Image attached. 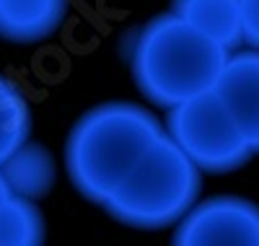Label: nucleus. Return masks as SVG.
<instances>
[{
	"instance_id": "f257e3e1",
	"label": "nucleus",
	"mask_w": 259,
	"mask_h": 246,
	"mask_svg": "<svg viewBox=\"0 0 259 246\" xmlns=\"http://www.w3.org/2000/svg\"><path fill=\"white\" fill-rule=\"evenodd\" d=\"M163 132V122L140 104H96L70 130L65 143V171L85 199L101 205Z\"/></svg>"
},
{
	"instance_id": "f03ea898",
	"label": "nucleus",
	"mask_w": 259,
	"mask_h": 246,
	"mask_svg": "<svg viewBox=\"0 0 259 246\" xmlns=\"http://www.w3.org/2000/svg\"><path fill=\"white\" fill-rule=\"evenodd\" d=\"M228 55L226 47L171 11L140 26L130 65L138 91L168 111L215 88Z\"/></svg>"
},
{
	"instance_id": "7ed1b4c3",
	"label": "nucleus",
	"mask_w": 259,
	"mask_h": 246,
	"mask_svg": "<svg viewBox=\"0 0 259 246\" xmlns=\"http://www.w3.org/2000/svg\"><path fill=\"white\" fill-rule=\"evenodd\" d=\"M200 189L202 171L163 132L101 208L130 228L163 231L194 208Z\"/></svg>"
},
{
	"instance_id": "20e7f679",
	"label": "nucleus",
	"mask_w": 259,
	"mask_h": 246,
	"mask_svg": "<svg viewBox=\"0 0 259 246\" xmlns=\"http://www.w3.org/2000/svg\"><path fill=\"white\" fill-rule=\"evenodd\" d=\"M163 127L202 174L239 171L254 155L215 88L171 106Z\"/></svg>"
},
{
	"instance_id": "39448f33",
	"label": "nucleus",
	"mask_w": 259,
	"mask_h": 246,
	"mask_svg": "<svg viewBox=\"0 0 259 246\" xmlns=\"http://www.w3.org/2000/svg\"><path fill=\"white\" fill-rule=\"evenodd\" d=\"M177 246H259V205L244 197L221 194L194 208L174 226Z\"/></svg>"
},
{
	"instance_id": "423d86ee",
	"label": "nucleus",
	"mask_w": 259,
	"mask_h": 246,
	"mask_svg": "<svg viewBox=\"0 0 259 246\" xmlns=\"http://www.w3.org/2000/svg\"><path fill=\"white\" fill-rule=\"evenodd\" d=\"M231 119L241 130L249 148L259 153V50H236L228 55L215 83Z\"/></svg>"
},
{
	"instance_id": "0eeeda50",
	"label": "nucleus",
	"mask_w": 259,
	"mask_h": 246,
	"mask_svg": "<svg viewBox=\"0 0 259 246\" xmlns=\"http://www.w3.org/2000/svg\"><path fill=\"white\" fill-rule=\"evenodd\" d=\"M70 0H0V39L39 44L60 31Z\"/></svg>"
},
{
	"instance_id": "6e6552de",
	"label": "nucleus",
	"mask_w": 259,
	"mask_h": 246,
	"mask_svg": "<svg viewBox=\"0 0 259 246\" xmlns=\"http://www.w3.org/2000/svg\"><path fill=\"white\" fill-rule=\"evenodd\" d=\"M0 174H3L11 194L39 202V199H45L55 187L57 163H55V155L50 153L47 145L26 140L18 150H13L8 158L0 163Z\"/></svg>"
},
{
	"instance_id": "1a4fd4ad",
	"label": "nucleus",
	"mask_w": 259,
	"mask_h": 246,
	"mask_svg": "<svg viewBox=\"0 0 259 246\" xmlns=\"http://www.w3.org/2000/svg\"><path fill=\"white\" fill-rule=\"evenodd\" d=\"M174 13L187 18L228 52L244 47L241 0H174Z\"/></svg>"
},
{
	"instance_id": "9d476101",
	"label": "nucleus",
	"mask_w": 259,
	"mask_h": 246,
	"mask_svg": "<svg viewBox=\"0 0 259 246\" xmlns=\"http://www.w3.org/2000/svg\"><path fill=\"white\" fill-rule=\"evenodd\" d=\"M31 109L21 86L0 75V163L29 140Z\"/></svg>"
},
{
	"instance_id": "9b49d317",
	"label": "nucleus",
	"mask_w": 259,
	"mask_h": 246,
	"mask_svg": "<svg viewBox=\"0 0 259 246\" xmlns=\"http://www.w3.org/2000/svg\"><path fill=\"white\" fill-rule=\"evenodd\" d=\"M45 231V218L34 199L11 194L0 205V246H39Z\"/></svg>"
},
{
	"instance_id": "f8f14e48",
	"label": "nucleus",
	"mask_w": 259,
	"mask_h": 246,
	"mask_svg": "<svg viewBox=\"0 0 259 246\" xmlns=\"http://www.w3.org/2000/svg\"><path fill=\"white\" fill-rule=\"evenodd\" d=\"M8 197H11V189H8V184H6L3 174H0V205H3V202H6Z\"/></svg>"
}]
</instances>
